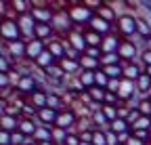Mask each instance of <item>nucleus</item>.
Instances as JSON below:
<instances>
[{
	"label": "nucleus",
	"instance_id": "obj_49",
	"mask_svg": "<svg viewBox=\"0 0 151 145\" xmlns=\"http://www.w3.org/2000/svg\"><path fill=\"white\" fill-rule=\"evenodd\" d=\"M147 48L151 50V38H147Z\"/></svg>",
	"mask_w": 151,
	"mask_h": 145
},
{
	"label": "nucleus",
	"instance_id": "obj_30",
	"mask_svg": "<svg viewBox=\"0 0 151 145\" xmlns=\"http://www.w3.org/2000/svg\"><path fill=\"white\" fill-rule=\"evenodd\" d=\"M137 88H139V93H141V95H145V97H147L149 88H151V78L145 74V71H143V74L139 76V80H137Z\"/></svg>",
	"mask_w": 151,
	"mask_h": 145
},
{
	"label": "nucleus",
	"instance_id": "obj_34",
	"mask_svg": "<svg viewBox=\"0 0 151 145\" xmlns=\"http://www.w3.org/2000/svg\"><path fill=\"white\" fill-rule=\"evenodd\" d=\"M67 131H63V128H52V143H57V145H65V141H67Z\"/></svg>",
	"mask_w": 151,
	"mask_h": 145
},
{
	"label": "nucleus",
	"instance_id": "obj_27",
	"mask_svg": "<svg viewBox=\"0 0 151 145\" xmlns=\"http://www.w3.org/2000/svg\"><path fill=\"white\" fill-rule=\"evenodd\" d=\"M111 131L116 133V135H122V133H132V126L128 124V120L118 118L116 122H111Z\"/></svg>",
	"mask_w": 151,
	"mask_h": 145
},
{
	"label": "nucleus",
	"instance_id": "obj_18",
	"mask_svg": "<svg viewBox=\"0 0 151 145\" xmlns=\"http://www.w3.org/2000/svg\"><path fill=\"white\" fill-rule=\"evenodd\" d=\"M27 103H29V105H34L36 110H44V107L48 105V93H46L44 88H38L34 95H29V97H27Z\"/></svg>",
	"mask_w": 151,
	"mask_h": 145
},
{
	"label": "nucleus",
	"instance_id": "obj_32",
	"mask_svg": "<svg viewBox=\"0 0 151 145\" xmlns=\"http://www.w3.org/2000/svg\"><path fill=\"white\" fill-rule=\"evenodd\" d=\"M122 59L118 53H109V55H103L101 57V67H109V65H120Z\"/></svg>",
	"mask_w": 151,
	"mask_h": 145
},
{
	"label": "nucleus",
	"instance_id": "obj_16",
	"mask_svg": "<svg viewBox=\"0 0 151 145\" xmlns=\"http://www.w3.org/2000/svg\"><path fill=\"white\" fill-rule=\"evenodd\" d=\"M120 44H122V36H120V34H109V36H105L103 42H101L103 55H109V53H118Z\"/></svg>",
	"mask_w": 151,
	"mask_h": 145
},
{
	"label": "nucleus",
	"instance_id": "obj_2",
	"mask_svg": "<svg viewBox=\"0 0 151 145\" xmlns=\"http://www.w3.org/2000/svg\"><path fill=\"white\" fill-rule=\"evenodd\" d=\"M50 25H52V30H55V34H57V38H67V36L76 30V25H73V21H71L67 9L55 11V17H52V23H50Z\"/></svg>",
	"mask_w": 151,
	"mask_h": 145
},
{
	"label": "nucleus",
	"instance_id": "obj_8",
	"mask_svg": "<svg viewBox=\"0 0 151 145\" xmlns=\"http://www.w3.org/2000/svg\"><path fill=\"white\" fill-rule=\"evenodd\" d=\"M17 21H19V27H21V36H23V40L29 42L36 38V19L27 13V15H21V17H17Z\"/></svg>",
	"mask_w": 151,
	"mask_h": 145
},
{
	"label": "nucleus",
	"instance_id": "obj_52",
	"mask_svg": "<svg viewBox=\"0 0 151 145\" xmlns=\"http://www.w3.org/2000/svg\"><path fill=\"white\" fill-rule=\"evenodd\" d=\"M120 145H126V143H120Z\"/></svg>",
	"mask_w": 151,
	"mask_h": 145
},
{
	"label": "nucleus",
	"instance_id": "obj_12",
	"mask_svg": "<svg viewBox=\"0 0 151 145\" xmlns=\"http://www.w3.org/2000/svg\"><path fill=\"white\" fill-rule=\"evenodd\" d=\"M46 48L50 50V55L55 57V61L59 63L65 59V50H67V42L65 38H52L50 42H46Z\"/></svg>",
	"mask_w": 151,
	"mask_h": 145
},
{
	"label": "nucleus",
	"instance_id": "obj_50",
	"mask_svg": "<svg viewBox=\"0 0 151 145\" xmlns=\"http://www.w3.org/2000/svg\"><path fill=\"white\" fill-rule=\"evenodd\" d=\"M147 99H151V88H149V93H147Z\"/></svg>",
	"mask_w": 151,
	"mask_h": 145
},
{
	"label": "nucleus",
	"instance_id": "obj_10",
	"mask_svg": "<svg viewBox=\"0 0 151 145\" xmlns=\"http://www.w3.org/2000/svg\"><path fill=\"white\" fill-rule=\"evenodd\" d=\"M88 30H92V32H97V34H101L103 38H105V36H109V34H118L116 25H111V23H107L105 19H101L99 15H94V17H92V21L88 23Z\"/></svg>",
	"mask_w": 151,
	"mask_h": 145
},
{
	"label": "nucleus",
	"instance_id": "obj_4",
	"mask_svg": "<svg viewBox=\"0 0 151 145\" xmlns=\"http://www.w3.org/2000/svg\"><path fill=\"white\" fill-rule=\"evenodd\" d=\"M0 40L4 44L15 42V40H23L21 27H19L17 19H0Z\"/></svg>",
	"mask_w": 151,
	"mask_h": 145
},
{
	"label": "nucleus",
	"instance_id": "obj_25",
	"mask_svg": "<svg viewBox=\"0 0 151 145\" xmlns=\"http://www.w3.org/2000/svg\"><path fill=\"white\" fill-rule=\"evenodd\" d=\"M55 63H57V61H55V57L50 55V50H48V48H46L42 55L34 61V65H36L38 69H48V67H50V65H55Z\"/></svg>",
	"mask_w": 151,
	"mask_h": 145
},
{
	"label": "nucleus",
	"instance_id": "obj_9",
	"mask_svg": "<svg viewBox=\"0 0 151 145\" xmlns=\"http://www.w3.org/2000/svg\"><path fill=\"white\" fill-rule=\"evenodd\" d=\"M29 15L36 19V23H52L55 9H52V4H48V6H34V4H32Z\"/></svg>",
	"mask_w": 151,
	"mask_h": 145
},
{
	"label": "nucleus",
	"instance_id": "obj_23",
	"mask_svg": "<svg viewBox=\"0 0 151 145\" xmlns=\"http://www.w3.org/2000/svg\"><path fill=\"white\" fill-rule=\"evenodd\" d=\"M36 128H38V122L34 118H23V116L19 118V133H23L25 137H34Z\"/></svg>",
	"mask_w": 151,
	"mask_h": 145
},
{
	"label": "nucleus",
	"instance_id": "obj_19",
	"mask_svg": "<svg viewBox=\"0 0 151 145\" xmlns=\"http://www.w3.org/2000/svg\"><path fill=\"white\" fill-rule=\"evenodd\" d=\"M59 65L63 67V71H65V76L67 78H78L80 76V71H82V65H80V61H73V59H63V61H59Z\"/></svg>",
	"mask_w": 151,
	"mask_h": 145
},
{
	"label": "nucleus",
	"instance_id": "obj_42",
	"mask_svg": "<svg viewBox=\"0 0 151 145\" xmlns=\"http://www.w3.org/2000/svg\"><path fill=\"white\" fill-rule=\"evenodd\" d=\"M105 137H107V145H120V139H118V135L113 133L111 128H109V131H105Z\"/></svg>",
	"mask_w": 151,
	"mask_h": 145
},
{
	"label": "nucleus",
	"instance_id": "obj_24",
	"mask_svg": "<svg viewBox=\"0 0 151 145\" xmlns=\"http://www.w3.org/2000/svg\"><path fill=\"white\" fill-rule=\"evenodd\" d=\"M32 139H34L36 143H48V141H52V128H50V126L38 124V128H36V133H34Z\"/></svg>",
	"mask_w": 151,
	"mask_h": 145
},
{
	"label": "nucleus",
	"instance_id": "obj_45",
	"mask_svg": "<svg viewBox=\"0 0 151 145\" xmlns=\"http://www.w3.org/2000/svg\"><path fill=\"white\" fill-rule=\"evenodd\" d=\"M92 137H94V131H84V133H80V139H82L84 143H92Z\"/></svg>",
	"mask_w": 151,
	"mask_h": 145
},
{
	"label": "nucleus",
	"instance_id": "obj_46",
	"mask_svg": "<svg viewBox=\"0 0 151 145\" xmlns=\"http://www.w3.org/2000/svg\"><path fill=\"white\" fill-rule=\"evenodd\" d=\"M128 114H130V110L126 105H120L118 107V118H122V120H128Z\"/></svg>",
	"mask_w": 151,
	"mask_h": 145
},
{
	"label": "nucleus",
	"instance_id": "obj_11",
	"mask_svg": "<svg viewBox=\"0 0 151 145\" xmlns=\"http://www.w3.org/2000/svg\"><path fill=\"white\" fill-rule=\"evenodd\" d=\"M84 32H86V30L76 27V30L67 36V38H65V40H67V44H69L71 48H76V50H80L82 55H84L86 48H88V46H86V38H84Z\"/></svg>",
	"mask_w": 151,
	"mask_h": 145
},
{
	"label": "nucleus",
	"instance_id": "obj_41",
	"mask_svg": "<svg viewBox=\"0 0 151 145\" xmlns=\"http://www.w3.org/2000/svg\"><path fill=\"white\" fill-rule=\"evenodd\" d=\"M141 118H143V114H141L139 110H130V114H128V124H130V126H132V124H137Z\"/></svg>",
	"mask_w": 151,
	"mask_h": 145
},
{
	"label": "nucleus",
	"instance_id": "obj_14",
	"mask_svg": "<svg viewBox=\"0 0 151 145\" xmlns=\"http://www.w3.org/2000/svg\"><path fill=\"white\" fill-rule=\"evenodd\" d=\"M122 67H124V78L126 80H132V82H137L139 76L145 71V65H143L141 59L134 61V63H122Z\"/></svg>",
	"mask_w": 151,
	"mask_h": 145
},
{
	"label": "nucleus",
	"instance_id": "obj_21",
	"mask_svg": "<svg viewBox=\"0 0 151 145\" xmlns=\"http://www.w3.org/2000/svg\"><path fill=\"white\" fill-rule=\"evenodd\" d=\"M0 131L17 133L19 131V118L17 116H9V114H0Z\"/></svg>",
	"mask_w": 151,
	"mask_h": 145
},
{
	"label": "nucleus",
	"instance_id": "obj_36",
	"mask_svg": "<svg viewBox=\"0 0 151 145\" xmlns=\"http://www.w3.org/2000/svg\"><path fill=\"white\" fill-rule=\"evenodd\" d=\"M103 114L107 116L109 122H116V120H118V107H113V105H103Z\"/></svg>",
	"mask_w": 151,
	"mask_h": 145
},
{
	"label": "nucleus",
	"instance_id": "obj_22",
	"mask_svg": "<svg viewBox=\"0 0 151 145\" xmlns=\"http://www.w3.org/2000/svg\"><path fill=\"white\" fill-rule=\"evenodd\" d=\"M94 15H99L101 19H105V21H107V23H111V25H116V23H118V13L111 9V4H109V2H103V6H101L97 13H94Z\"/></svg>",
	"mask_w": 151,
	"mask_h": 145
},
{
	"label": "nucleus",
	"instance_id": "obj_31",
	"mask_svg": "<svg viewBox=\"0 0 151 145\" xmlns=\"http://www.w3.org/2000/svg\"><path fill=\"white\" fill-rule=\"evenodd\" d=\"M137 30H139V36H143V38H151V23L147 19L139 17V19H137Z\"/></svg>",
	"mask_w": 151,
	"mask_h": 145
},
{
	"label": "nucleus",
	"instance_id": "obj_5",
	"mask_svg": "<svg viewBox=\"0 0 151 145\" xmlns=\"http://www.w3.org/2000/svg\"><path fill=\"white\" fill-rule=\"evenodd\" d=\"M118 55H120L122 63H134L141 59V50L137 48V44L132 40H122V44L118 48Z\"/></svg>",
	"mask_w": 151,
	"mask_h": 145
},
{
	"label": "nucleus",
	"instance_id": "obj_13",
	"mask_svg": "<svg viewBox=\"0 0 151 145\" xmlns=\"http://www.w3.org/2000/svg\"><path fill=\"white\" fill-rule=\"evenodd\" d=\"M57 118H59V112L50 110V107H44V110H38L36 112V122L42 124V126H50V128H55Z\"/></svg>",
	"mask_w": 151,
	"mask_h": 145
},
{
	"label": "nucleus",
	"instance_id": "obj_29",
	"mask_svg": "<svg viewBox=\"0 0 151 145\" xmlns=\"http://www.w3.org/2000/svg\"><path fill=\"white\" fill-rule=\"evenodd\" d=\"M88 95H90V99H92L94 103H101V105H105V95H107V90H105V88L92 86V88H88Z\"/></svg>",
	"mask_w": 151,
	"mask_h": 145
},
{
	"label": "nucleus",
	"instance_id": "obj_1",
	"mask_svg": "<svg viewBox=\"0 0 151 145\" xmlns=\"http://www.w3.org/2000/svg\"><path fill=\"white\" fill-rule=\"evenodd\" d=\"M67 13H69V17H71L73 25H76V27H82V30L88 27V23L92 21V17H94V11H90L84 2H69Z\"/></svg>",
	"mask_w": 151,
	"mask_h": 145
},
{
	"label": "nucleus",
	"instance_id": "obj_53",
	"mask_svg": "<svg viewBox=\"0 0 151 145\" xmlns=\"http://www.w3.org/2000/svg\"><path fill=\"white\" fill-rule=\"evenodd\" d=\"M149 133H151V131H149Z\"/></svg>",
	"mask_w": 151,
	"mask_h": 145
},
{
	"label": "nucleus",
	"instance_id": "obj_20",
	"mask_svg": "<svg viewBox=\"0 0 151 145\" xmlns=\"http://www.w3.org/2000/svg\"><path fill=\"white\" fill-rule=\"evenodd\" d=\"M36 38L44 40V42H50L52 38H57V34H55L50 23H36Z\"/></svg>",
	"mask_w": 151,
	"mask_h": 145
},
{
	"label": "nucleus",
	"instance_id": "obj_33",
	"mask_svg": "<svg viewBox=\"0 0 151 145\" xmlns=\"http://www.w3.org/2000/svg\"><path fill=\"white\" fill-rule=\"evenodd\" d=\"M94 86H99V88H105V90H107V86H109V78H107V74H105L103 69L94 71Z\"/></svg>",
	"mask_w": 151,
	"mask_h": 145
},
{
	"label": "nucleus",
	"instance_id": "obj_44",
	"mask_svg": "<svg viewBox=\"0 0 151 145\" xmlns=\"http://www.w3.org/2000/svg\"><path fill=\"white\" fill-rule=\"evenodd\" d=\"M141 61H143L145 67H151V50H149V48H145V50L141 53Z\"/></svg>",
	"mask_w": 151,
	"mask_h": 145
},
{
	"label": "nucleus",
	"instance_id": "obj_54",
	"mask_svg": "<svg viewBox=\"0 0 151 145\" xmlns=\"http://www.w3.org/2000/svg\"><path fill=\"white\" fill-rule=\"evenodd\" d=\"M149 145H151V143H149Z\"/></svg>",
	"mask_w": 151,
	"mask_h": 145
},
{
	"label": "nucleus",
	"instance_id": "obj_35",
	"mask_svg": "<svg viewBox=\"0 0 151 145\" xmlns=\"http://www.w3.org/2000/svg\"><path fill=\"white\" fill-rule=\"evenodd\" d=\"M105 105L120 107V105H124V103H122V99L118 97V93H109V90H107V95H105Z\"/></svg>",
	"mask_w": 151,
	"mask_h": 145
},
{
	"label": "nucleus",
	"instance_id": "obj_6",
	"mask_svg": "<svg viewBox=\"0 0 151 145\" xmlns=\"http://www.w3.org/2000/svg\"><path fill=\"white\" fill-rule=\"evenodd\" d=\"M40 88V84H38V80L32 76V74H21V78H19V82L15 84V90L21 97H29V95H34L36 90Z\"/></svg>",
	"mask_w": 151,
	"mask_h": 145
},
{
	"label": "nucleus",
	"instance_id": "obj_48",
	"mask_svg": "<svg viewBox=\"0 0 151 145\" xmlns=\"http://www.w3.org/2000/svg\"><path fill=\"white\" fill-rule=\"evenodd\" d=\"M38 145H57V143H52V141H48V143H38Z\"/></svg>",
	"mask_w": 151,
	"mask_h": 145
},
{
	"label": "nucleus",
	"instance_id": "obj_17",
	"mask_svg": "<svg viewBox=\"0 0 151 145\" xmlns=\"http://www.w3.org/2000/svg\"><path fill=\"white\" fill-rule=\"evenodd\" d=\"M44 50H46V42H44V40H38V38L29 40V42H27V61L34 63Z\"/></svg>",
	"mask_w": 151,
	"mask_h": 145
},
{
	"label": "nucleus",
	"instance_id": "obj_40",
	"mask_svg": "<svg viewBox=\"0 0 151 145\" xmlns=\"http://www.w3.org/2000/svg\"><path fill=\"white\" fill-rule=\"evenodd\" d=\"M84 55H88V57H92V59H101V57H103V50H101V48H94V46H88Z\"/></svg>",
	"mask_w": 151,
	"mask_h": 145
},
{
	"label": "nucleus",
	"instance_id": "obj_47",
	"mask_svg": "<svg viewBox=\"0 0 151 145\" xmlns=\"http://www.w3.org/2000/svg\"><path fill=\"white\" fill-rule=\"evenodd\" d=\"M120 82H122V80H109L107 90H109V93H118V90H120Z\"/></svg>",
	"mask_w": 151,
	"mask_h": 145
},
{
	"label": "nucleus",
	"instance_id": "obj_26",
	"mask_svg": "<svg viewBox=\"0 0 151 145\" xmlns=\"http://www.w3.org/2000/svg\"><path fill=\"white\" fill-rule=\"evenodd\" d=\"M84 38H86V46L101 48V42H103V36H101V34H97V32H92V30H88V27H86Z\"/></svg>",
	"mask_w": 151,
	"mask_h": 145
},
{
	"label": "nucleus",
	"instance_id": "obj_15",
	"mask_svg": "<svg viewBox=\"0 0 151 145\" xmlns=\"http://www.w3.org/2000/svg\"><path fill=\"white\" fill-rule=\"evenodd\" d=\"M139 93V88H137V82H132V80H126V78H122V82H120V90H118V97L122 99V103H126L128 99H132Z\"/></svg>",
	"mask_w": 151,
	"mask_h": 145
},
{
	"label": "nucleus",
	"instance_id": "obj_51",
	"mask_svg": "<svg viewBox=\"0 0 151 145\" xmlns=\"http://www.w3.org/2000/svg\"><path fill=\"white\" fill-rule=\"evenodd\" d=\"M80 145H92V143H84V141H82V143H80Z\"/></svg>",
	"mask_w": 151,
	"mask_h": 145
},
{
	"label": "nucleus",
	"instance_id": "obj_37",
	"mask_svg": "<svg viewBox=\"0 0 151 145\" xmlns=\"http://www.w3.org/2000/svg\"><path fill=\"white\" fill-rule=\"evenodd\" d=\"M92 145H107V137H105V131H94V137H92Z\"/></svg>",
	"mask_w": 151,
	"mask_h": 145
},
{
	"label": "nucleus",
	"instance_id": "obj_7",
	"mask_svg": "<svg viewBox=\"0 0 151 145\" xmlns=\"http://www.w3.org/2000/svg\"><path fill=\"white\" fill-rule=\"evenodd\" d=\"M78 114H76L73 110H65V112H61L59 114V118H57V128H63V131H67V133H73L76 131V126H78Z\"/></svg>",
	"mask_w": 151,
	"mask_h": 145
},
{
	"label": "nucleus",
	"instance_id": "obj_39",
	"mask_svg": "<svg viewBox=\"0 0 151 145\" xmlns=\"http://www.w3.org/2000/svg\"><path fill=\"white\" fill-rule=\"evenodd\" d=\"M132 135H134L137 139H141L143 143H147V145L151 143V133L149 131H132Z\"/></svg>",
	"mask_w": 151,
	"mask_h": 145
},
{
	"label": "nucleus",
	"instance_id": "obj_38",
	"mask_svg": "<svg viewBox=\"0 0 151 145\" xmlns=\"http://www.w3.org/2000/svg\"><path fill=\"white\" fill-rule=\"evenodd\" d=\"M139 112L145 116V118H151V99H143V103H141V107H139Z\"/></svg>",
	"mask_w": 151,
	"mask_h": 145
},
{
	"label": "nucleus",
	"instance_id": "obj_43",
	"mask_svg": "<svg viewBox=\"0 0 151 145\" xmlns=\"http://www.w3.org/2000/svg\"><path fill=\"white\" fill-rule=\"evenodd\" d=\"M80 143H82V139H80V135H78V133H69V135H67L65 145H80Z\"/></svg>",
	"mask_w": 151,
	"mask_h": 145
},
{
	"label": "nucleus",
	"instance_id": "obj_3",
	"mask_svg": "<svg viewBox=\"0 0 151 145\" xmlns=\"http://www.w3.org/2000/svg\"><path fill=\"white\" fill-rule=\"evenodd\" d=\"M137 19H139V17H137V15H132V13L118 17L116 30H118V34L122 36V40H132V38H134V36L139 34V30H137Z\"/></svg>",
	"mask_w": 151,
	"mask_h": 145
},
{
	"label": "nucleus",
	"instance_id": "obj_28",
	"mask_svg": "<svg viewBox=\"0 0 151 145\" xmlns=\"http://www.w3.org/2000/svg\"><path fill=\"white\" fill-rule=\"evenodd\" d=\"M78 80H80V84L88 90V88H92L94 86V71H88V69H82L80 71V76H78Z\"/></svg>",
	"mask_w": 151,
	"mask_h": 145
}]
</instances>
